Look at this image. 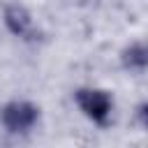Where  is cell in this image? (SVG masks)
<instances>
[{"label": "cell", "instance_id": "cell-3", "mask_svg": "<svg viewBox=\"0 0 148 148\" xmlns=\"http://www.w3.org/2000/svg\"><path fill=\"white\" fill-rule=\"evenodd\" d=\"M5 25L12 35L21 37V39H30L32 30H35V23H32V16L30 12L23 7V5H7L5 7Z\"/></svg>", "mask_w": 148, "mask_h": 148}, {"label": "cell", "instance_id": "cell-2", "mask_svg": "<svg viewBox=\"0 0 148 148\" xmlns=\"http://www.w3.org/2000/svg\"><path fill=\"white\" fill-rule=\"evenodd\" d=\"M39 120V109L25 99H12L0 109V123L12 134L30 132Z\"/></svg>", "mask_w": 148, "mask_h": 148}, {"label": "cell", "instance_id": "cell-4", "mask_svg": "<svg viewBox=\"0 0 148 148\" xmlns=\"http://www.w3.org/2000/svg\"><path fill=\"white\" fill-rule=\"evenodd\" d=\"M123 65L127 69H132V72H143L146 69V46L141 42L130 44L123 51Z\"/></svg>", "mask_w": 148, "mask_h": 148}, {"label": "cell", "instance_id": "cell-1", "mask_svg": "<svg viewBox=\"0 0 148 148\" xmlns=\"http://www.w3.org/2000/svg\"><path fill=\"white\" fill-rule=\"evenodd\" d=\"M74 99L81 109V113L97 123V125H109L111 120V111H113V99L106 90H99V88H79L74 92Z\"/></svg>", "mask_w": 148, "mask_h": 148}]
</instances>
